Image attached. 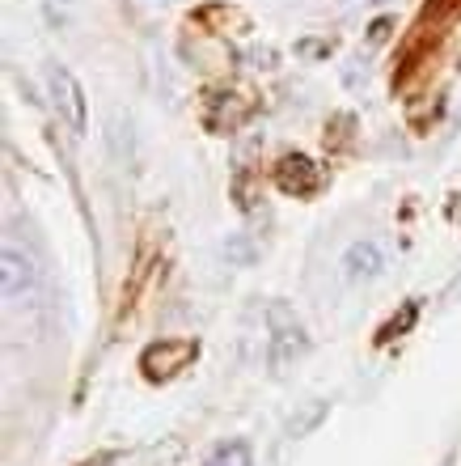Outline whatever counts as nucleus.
<instances>
[{"label": "nucleus", "mask_w": 461, "mask_h": 466, "mask_svg": "<svg viewBox=\"0 0 461 466\" xmlns=\"http://www.w3.org/2000/svg\"><path fill=\"white\" fill-rule=\"evenodd\" d=\"M0 280H5V301L13 309L17 306H35L38 293H43V271L25 250H17L13 242H5V255H0Z\"/></svg>", "instance_id": "f257e3e1"}, {"label": "nucleus", "mask_w": 461, "mask_h": 466, "mask_svg": "<svg viewBox=\"0 0 461 466\" xmlns=\"http://www.w3.org/2000/svg\"><path fill=\"white\" fill-rule=\"evenodd\" d=\"M267 322H271V352H267V360H271V369H276V378H284L296 360L305 356V331H301V322H296V314H292L284 301H271V309H267Z\"/></svg>", "instance_id": "f03ea898"}, {"label": "nucleus", "mask_w": 461, "mask_h": 466, "mask_svg": "<svg viewBox=\"0 0 461 466\" xmlns=\"http://www.w3.org/2000/svg\"><path fill=\"white\" fill-rule=\"evenodd\" d=\"M43 76H47V94H51L55 115L73 127V136H85L89 111H85V94H81V86H76V76L68 73L64 64H47V73Z\"/></svg>", "instance_id": "7ed1b4c3"}, {"label": "nucleus", "mask_w": 461, "mask_h": 466, "mask_svg": "<svg viewBox=\"0 0 461 466\" xmlns=\"http://www.w3.org/2000/svg\"><path fill=\"white\" fill-rule=\"evenodd\" d=\"M195 356H199L195 339H157V344H148L140 352V369H145L148 381H165L174 373H183Z\"/></svg>", "instance_id": "20e7f679"}, {"label": "nucleus", "mask_w": 461, "mask_h": 466, "mask_svg": "<svg viewBox=\"0 0 461 466\" xmlns=\"http://www.w3.org/2000/svg\"><path fill=\"white\" fill-rule=\"evenodd\" d=\"M276 183H279V191H288V196H309V191L322 187V170H317L309 157H301V153H288V157L276 166Z\"/></svg>", "instance_id": "39448f33"}, {"label": "nucleus", "mask_w": 461, "mask_h": 466, "mask_svg": "<svg viewBox=\"0 0 461 466\" xmlns=\"http://www.w3.org/2000/svg\"><path fill=\"white\" fill-rule=\"evenodd\" d=\"M250 111H255V102L246 98V94H212V102H207V127L220 136L237 132L250 119Z\"/></svg>", "instance_id": "423d86ee"}, {"label": "nucleus", "mask_w": 461, "mask_h": 466, "mask_svg": "<svg viewBox=\"0 0 461 466\" xmlns=\"http://www.w3.org/2000/svg\"><path fill=\"white\" fill-rule=\"evenodd\" d=\"M386 271V255L376 242H352L343 255V276L347 280H376Z\"/></svg>", "instance_id": "0eeeda50"}, {"label": "nucleus", "mask_w": 461, "mask_h": 466, "mask_svg": "<svg viewBox=\"0 0 461 466\" xmlns=\"http://www.w3.org/2000/svg\"><path fill=\"white\" fill-rule=\"evenodd\" d=\"M204 466H255V462H250V445H246V441H229V445H220V450L207 458Z\"/></svg>", "instance_id": "6e6552de"}, {"label": "nucleus", "mask_w": 461, "mask_h": 466, "mask_svg": "<svg viewBox=\"0 0 461 466\" xmlns=\"http://www.w3.org/2000/svg\"><path fill=\"white\" fill-rule=\"evenodd\" d=\"M419 319V306H415V301H406V309H402V319H394L386 327V331H381V339H394V335H402V331H411V322Z\"/></svg>", "instance_id": "1a4fd4ad"}, {"label": "nucleus", "mask_w": 461, "mask_h": 466, "mask_svg": "<svg viewBox=\"0 0 461 466\" xmlns=\"http://www.w3.org/2000/svg\"><path fill=\"white\" fill-rule=\"evenodd\" d=\"M43 9H47V22L55 25V30H64V25H68V13H73V0H43Z\"/></svg>", "instance_id": "9d476101"}, {"label": "nucleus", "mask_w": 461, "mask_h": 466, "mask_svg": "<svg viewBox=\"0 0 461 466\" xmlns=\"http://www.w3.org/2000/svg\"><path fill=\"white\" fill-rule=\"evenodd\" d=\"M389 30H394V17H376V22L368 25V43H386Z\"/></svg>", "instance_id": "9b49d317"}, {"label": "nucleus", "mask_w": 461, "mask_h": 466, "mask_svg": "<svg viewBox=\"0 0 461 466\" xmlns=\"http://www.w3.org/2000/svg\"><path fill=\"white\" fill-rule=\"evenodd\" d=\"M322 51H326L322 43H301V56H322Z\"/></svg>", "instance_id": "f8f14e48"}, {"label": "nucleus", "mask_w": 461, "mask_h": 466, "mask_svg": "<svg viewBox=\"0 0 461 466\" xmlns=\"http://www.w3.org/2000/svg\"><path fill=\"white\" fill-rule=\"evenodd\" d=\"M368 5H381V0H368Z\"/></svg>", "instance_id": "ddd939ff"}]
</instances>
